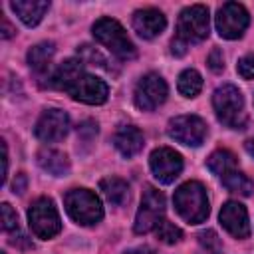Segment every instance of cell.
Here are the masks:
<instances>
[{"mask_svg":"<svg viewBox=\"0 0 254 254\" xmlns=\"http://www.w3.org/2000/svg\"><path fill=\"white\" fill-rule=\"evenodd\" d=\"M212 107L218 121L230 129H242L246 123L244 97L238 87L226 83L212 93Z\"/></svg>","mask_w":254,"mask_h":254,"instance_id":"3","label":"cell"},{"mask_svg":"<svg viewBox=\"0 0 254 254\" xmlns=\"http://www.w3.org/2000/svg\"><path fill=\"white\" fill-rule=\"evenodd\" d=\"M206 167H208L210 173L224 177L226 173L236 171V155H234L232 151L218 149V151H214V153L206 159Z\"/></svg>","mask_w":254,"mask_h":254,"instance_id":"22","label":"cell"},{"mask_svg":"<svg viewBox=\"0 0 254 254\" xmlns=\"http://www.w3.org/2000/svg\"><path fill=\"white\" fill-rule=\"evenodd\" d=\"M173 202H175L177 212L189 224H200V222H204L206 216H208V212H210L206 189L198 181H189V183L181 185L175 190Z\"/></svg>","mask_w":254,"mask_h":254,"instance_id":"2","label":"cell"},{"mask_svg":"<svg viewBox=\"0 0 254 254\" xmlns=\"http://www.w3.org/2000/svg\"><path fill=\"white\" fill-rule=\"evenodd\" d=\"M14 34V30H12V26L8 24V20L2 16V38H10Z\"/></svg>","mask_w":254,"mask_h":254,"instance_id":"32","label":"cell"},{"mask_svg":"<svg viewBox=\"0 0 254 254\" xmlns=\"http://www.w3.org/2000/svg\"><path fill=\"white\" fill-rule=\"evenodd\" d=\"M123 254H153V250L149 246H137V248H131V250H127Z\"/></svg>","mask_w":254,"mask_h":254,"instance_id":"33","label":"cell"},{"mask_svg":"<svg viewBox=\"0 0 254 254\" xmlns=\"http://www.w3.org/2000/svg\"><path fill=\"white\" fill-rule=\"evenodd\" d=\"M222 185H224L230 192L242 194V196H248V194H252V190H254V183H252L244 173H240V171H230V173H226V175L222 177Z\"/></svg>","mask_w":254,"mask_h":254,"instance_id":"23","label":"cell"},{"mask_svg":"<svg viewBox=\"0 0 254 254\" xmlns=\"http://www.w3.org/2000/svg\"><path fill=\"white\" fill-rule=\"evenodd\" d=\"M67 214L79 224H95L103 218V206L95 192L87 189H71L64 196Z\"/></svg>","mask_w":254,"mask_h":254,"instance_id":"5","label":"cell"},{"mask_svg":"<svg viewBox=\"0 0 254 254\" xmlns=\"http://www.w3.org/2000/svg\"><path fill=\"white\" fill-rule=\"evenodd\" d=\"M79 75H83V64H81V60H65V62H62L60 67H56L54 73L50 75V87L67 91V87H69Z\"/></svg>","mask_w":254,"mask_h":254,"instance_id":"18","label":"cell"},{"mask_svg":"<svg viewBox=\"0 0 254 254\" xmlns=\"http://www.w3.org/2000/svg\"><path fill=\"white\" fill-rule=\"evenodd\" d=\"M155 234L165 244H175V242H179L183 238V230L179 226H175L173 222H169V220H161L157 224V228H155Z\"/></svg>","mask_w":254,"mask_h":254,"instance_id":"25","label":"cell"},{"mask_svg":"<svg viewBox=\"0 0 254 254\" xmlns=\"http://www.w3.org/2000/svg\"><path fill=\"white\" fill-rule=\"evenodd\" d=\"M67 127H69V117H67L65 111H62V109H46L40 115V119L36 121L34 133L44 143H56V141L65 137Z\"/></svg>","mask_w":254,"mask_h":254,"instance_id":"13","label":"cell"},{"mask_svg":"<svg viewBox=\"0 0 254 254\" xmlns=\"http://www.w3.org/2000/svg\"><path fill=\"white\" fill-rule=\"evenodd\" d=\"M236 71L244 79H252L254 77V54H248V56L240 58L238 64H236Z\"/></svg>","mask_w":254,"mask_h":254,"instance_id":"28","label":"cell"},{"mask_svg":"<svg viewBox=\"0 0 254 254\" xmlns=\"http://www.w3.org/2000/svg\"><path fill=\"white\" fill-rule=\"evenodd\" d=\"M54 52H56V48H54L52 42H40V44H36L28 52V64H30V67L34 71H38V73L48 71L50 62L54 58Z\"/></svg>","mask_w":254,"mask_h":254,"instance_id":"21","label":"cell"},{"mask_svg":"<svg viewBox=\"0 0 254 254\" xmlns=\"http://www.w3.org/2000/svg\"><path fill=\"white\" fill-rule=\"evenodd\" d=\"M2 151H4V157H2V165H4V169H2V183H6V177H8V147H6V143H2Z\"/></svg>","mask_w":254,"mask_h":254,"instance_id":"31","label":"cell"},{"mask_svg":"<svg viewBox=\"0 0 254 254\" xmlns=\"http://www.w3.org/2000/svg\"><path fill=\"white\" fill-rule=\"evenodd\" d=\"M10 8L26 26L32 28V26L40 24V20L44 18V14L50 8V2H46V0H14V2H10Z\"/></svg>","mask_w":254,"mask_h":254,"instance_id":"17","label":"cell"},{"mask_svg":"<svg viewBox=\"0 0 254 254\" xmlns=\"http://www.w3.org/2000/svg\"><path fill=\"white\" fill-rule=\"evenodd\" d=\"M93 36L121 60H133L137 56V50L129 40L125 28L113 18H99L93 24Z\"/></svg>","mask_w":254,"mask_h":254,"instance_id":"4","label":"cell"},{"mask_svg":"<svg viewBox=\"0 0 254 254\" xmlns=\"http://www.w3.org/2000/svg\"><path fill=\"white\" fill-rule=\"evenodd\" d=\"M167 131L175 141L187 147H198L206 137V123L198 115H179L169 121Z\"/></svg>","mask_w":254,"mask_h":254,"instance_id":"10","label":"cell"},{"mask_svg":"<svg viewBox=\"0 0 254 254\" xmlns=\"http://www.w3.org/2000/svg\"><path fill=\"white\" fill-rule=\"evenodd\" d=\"M169 95L167 81L159 73H147L139 79L135 87V105L143 111H153L161 103H165Z\"/></svg>","mask_w":254,"mask_h":254,"instance_id":"9","label":"cell"},{"mask_svg":"<svg viewBox=\"0 0 254 254\" xmlns=\"http://www.w3.org/2000/svg\"><path fill=\"white\" fill-rule=\"evenodd\" d=\"M38 165L54 177H65L69 173V159L56 149H42L38 153Z\"/></svg>","mask_w":254,"mask_h":254,"instance_id":"19","label":"cell"},{"mask_svg":"<svg viewBox=\"0 0 254 254\" xmlns=\"http://www.w3.org/2000/svg\"><path fill=\"white\" fill-rule=\"evenodd\" d=\"M149 165L159 183L171 185L183 171V157L171 147H159L151 153Z\"/></svg>","mask_w":254,"mask_h":254,"instance_id":"11","label":"cell"},{"mask_svg":"<svg viewBox=\"0 0 254 254\" xmlns=\"http://www.w3.org/2000/svg\"><path fill=\"white\" fill-rule=\"evenodd\" d=\"M198 242L204 254H220V242L214 230H204L198 234Z\"/></svg>","mask_w":254,"mask_h":254,"instance_id":"26","label":"cell"},{"mask_svg":"<svg viewBox=\"0 0 254 254\" xmlns=\"http://www.w3.org/2000/svg\"><path fill=\"white\" fill-rule=\"evenodd\" d=\"M220 224L226 228L228 234H232L234 238H248L250 234V222H248V212L246 208L236 202V200H228L222 208H220Z\"/></svg>","mask_w":254,"mask_h":254,"instance_id":"14","label":"cell"},{"mask_svg":"<svg viewBox=\"0 0 254 254\" xmlns=\"http://www.w3.org/2000/svg\"><path fill=\"white\" fill-rule=\"evenodd\" d=\"M2 228L4 230H18V214L12 210L8 202H2Z\"/></svg>","mask_w":254,"mask_h":254,"instance_id":"27","label":"cell"},{"mask_svg":"<svg viewBox=\"0 0 254 254\" xmlns=\"http://www.w3.org/2000/svg\"><path fill=\"white\" fill-rule=\"evenodd\" d=\"M208 67L214 71V73H220L224 69V60H222V52L218 48H214L208 56Z\"/></svg>","mask_w":254,"mask_h":254,"instance_id":"29","label":"cell"},{"mask_svg":"<svg viewBox=\"0 0 254 254\" xmlns=\"http://www.w3.org/2000/svg\"><path fill=\"white\" fill-rule=\"evenodd\" d=\"M163 214H165V194L155 187H145L141 204L135 216V232L145 234L157 228V224L163 220Z\"/></svg>","mask_w":254,"mask_h":254,"instance_id":"7","label":"cell"},{"mask_svg":"<svg viewBox=\"0 0 254 254\" xmlns=\"http://www.w3.org/2000/svg\"><path fill=\"white\" fill-rule=\"evenodd\" d=\"M244 147H246V151H248V153H250V155L254 157V137H252V139H248Z\"/></svg>","mask_w":254,"mask_h":254,"instance_id":"34","label":"cell"},{"mask_svg":"<svg viewBox=\"0 0 254 254\" xmlns=\"http://www.w3.org/2000/svg\"><path fill=\"white\" fill-rule=\"evenodd\" d=\"M67 93L75 101L89 103V105H101V103L107 101L109 87L103 79H99L95 75H89V73H83L67 87Z\"/></svg>","mask_w":254,"mask_h":254,"instance_id":"12","label":"cell"},{"mask_svg":"<svg viewBox=\"0 0 254 254\" xmlns=\"http://www.w3.org/2000/svg\"><path fill=\"white\" fill-rule=\"evenodd\" d=\"M177 87L181 91V95L185 97H196L202 89V77L196 69H185L181 75H179V81H177Z\"/></svg>","mask_w":254,"mask_h":254,"instance_id":"24","label":"cell"},{"mask_svg":"<svg viewBox=\"0 0 254 254\" xmlns=\"http://www.w3.org/2000/svg\"><path fill=\"white\" fill-rule=\"evenodd\" d=\"M208 28H210V16L206 6L194 4L185 8L177 22V36L171 44V52L175 56H183L189 44L200 42L208 36Z\"/></svg>","mask_w":254,"mask_h":254,"instance_id":"1","label":"cell"},{"mask_svg":"<svg viewBox=\"0 0 254 254\" xmlns=\"http://www.w3.org/2000/svg\"><path fill=\"white\" fill-rule=\"evenodd\" d=\"M12 189H14V192H24L26 190V175L24 173H18L16 175V181H14Z\"/></svg>","mask_w":254,"mask_h":254,"instance_id":"30","label":"cell"},{"mask_svg":"<svg viewBox=\"0 0 254 254\" xmlns=\"http://www.w3.org/2000/svg\"><path fill=\"white\" fill-rule=\"evenodd\" d=\"M28 222H30L32 232L42 240H48L62 230L58 208L54 200L48 196H42L32 202V206L28 208Z\"/></svg>","mask_w":254,"mask_h":254,"instance_id":"6","label":"cell"},{"mask_svg":"<svg viewBox=\"0 0 254 254\" xmlns=\"http://www.w3.org/2000/svg\"><path fill=\"white\" fill-rule=\"evenodd\" d=\"M133 28L141 38L151 40V38H157L167 28V18L163 16L161 10L143 8L133 14Z\"/></svg>","mask_w":254,"mask_h":254,"instance_id":"15","label":"cell"},{"mask_svg":"<svg viewBox=\"0 0 254 254\" xmlns=\"http://www.w3.org/2000/svg\"><path fill=\"white\" fill-rule=\"evenodd\" d=\"M248 22H250V16L246 8L238 2H226L216 12V30L226 40L240 38L248 28Z\"/></svg>","mask_w":254,"mask_h":254,"instance_id":"8","label":"cell"},{"mask_svg":"<svg viewBox=\"0 0 254 254\" xmlns=\"http://www.w3.org/2000/svg\"><path fill=\"white\" fill-rule=\"evenodd\" d=\"M99 190L105 194V198L115 204V206H123L127 200H129V187L123 179H117V177H107V179H101L99 183Z\"/></svg>","mask_w":254,"mask_h":254,"instance_id":"20","label":"cell"},{"mask_svg":"<svg viewBox=\"0 0 254 254\" xmlns=\"http://www.w3.org/2000/svg\"><path fill=\"white\" fill-rule=\"evenodd\" d=\"M113 143L123 157L131 159L143 149V133L133 125H121L113 135Z\"/></svg>","mask_w":254,"mask_h":254,"instance_id":"16","label":"cell"}]
</instances>
